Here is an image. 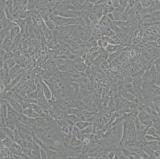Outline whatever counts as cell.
<instances>
[{"label":"cell","instance_id":"obj_1","mask_svg":"<svg viewBox=\"0 0 160 159\" xmlns=\"http://www.w3.org/2000/svg\"><path fill=\"white\" fill-rule=\"evenodd\" d=\"M120 49V46L118 45H111L108 44L106 47V49L110 52H113L115 51H117Z\"/></svg>","mask_w":160,"mask_h":159},{"label":"cell","instance_id":"obj_2","mask_svg":"<svg viewBox=\"0 0 160 159\" xmlns=\"http://www.w3.org/2000/svg\"><path fill=\"white\" fill-rule=\"evenodd\" d=\"M153 91L155 92V93L156 94H160V88L158 86H154L153 88Z\"/></svg>","mask_w":160,"mask_h":159},{"label":"cell","instance_id":"obj_3","mask_svg":"<svg viewBox=\"0 0 160 159\" xmlns=\"http://www.w3.org/2000/svg\"><path fill=\"white\" fill-rule=\"evenodd\" d=\"M111 4L114 6V7H118L119 6V0H111Z\"/></svg>","mask_w":160,"mask_h":159},{"label":"cell","instance_id":"obj_4","mask_svg":"<svg viewBox=\"0 0 160 159\" xmlns=\"http://www.w3.org/2000/svg\"><path fill=\"white\" fill-rule=\"evenodd\" d=\"M157 99H158L159 101H160V97H158L157 98Z\"/></svg>","mask_w":160,"mask_h":159}]
</instances>
